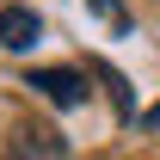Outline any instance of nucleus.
Returning a JSON list of instances; mask_svg holds the SVG:
<instances>
[{
  "mask_svg": "<svg viewBox=\"0 0 160 160\" xmlns=\"http://www.w3.org/2000/svg\"><path fill=\"white\" fill-rule=\"evenodd\" d=\"M142 123H160V105H154V111H148V117H142Z\"/></svg>",
  "mask_w": 160,
  "mask_h": 160,
  "instance_id": "nucleus-5",
  "label": "nucleus"
},
{
  "mask_svg": "<svg viewBox=\"0 0 160 160\" xmlns=\"http://www.w3.org/2000/svg\"><path fill=\"white\" fill-rule=\"evenodd\" d=\"M86 6H92V12H99V19L111 25V31H129V12H123L117 0H86Z\"/></svg>",
  "mask_w": 160,
  "mask_h": 160,
  "instance_id": "nucleus-4",
  "label": "nucleus"
},
{
  "mask_svg": "<svg viewBox=\"0 0 160 160\" xmlns=\"http://www.w3.org/2000/svg\"><path fill=\"white\" fill-rule=\"evenodd\" d=\"M25 86H31L37 99L62 105V111H80V105L92 99V86H86V74H80V68H31V74H25Z\"/></svg>",
  "mask_w": 160,
  "mask_h": 160,
  "instance_id": "nucleus-1",
  "label": "nucleus"
},
{
  "mask_svg": "<svg viewBox=\"0 0 160 160\" xmlns=\"http://www.w3.org/2000/svg\"><path fill=\"white\" fill-rule=\"evenodd\" d=\"M68 142L49 129V123H19L12 129V160H62Z\"/></svg>",
  "mask_w": 160,
  "mask_h": 160,
  "instance_id": "nucleus-2",
  "label": "nucleus"
},
{
  "mask_svg": "<svg viewBox=\"0 0 160 160\" xmlns=\"http://www.w3.org/2000/svg\"><path fill=\"white\" fill-rule=\"evenodd\" d=\"M43 37V19L31 12V6H0V49H31V43Z\"/></svg>",
  "mask_w": 160,
  "mask_h": 160,
  "instance_id": "nucleus-3",
  "label": "nucleus"
}]
</instances>
